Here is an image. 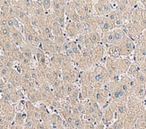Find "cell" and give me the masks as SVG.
I'll list each match as a JSON object with an SVG mask.
<instances>
[{"mask_svg":"<svg viewBox=\"0 0 146 129\" xmlns=\"http://www.w3.org/2000/svg\"><path fill=\"white\" fill-rule=\"evenodd\" d=\"M92 86L94 88H100L102 87L105 83L111 81V77L103 64H97L92 70Z\"/></svg>","mask_w":146,"mask_h":129,"instance_id":"cell-1","label":"cell"},{"mask_svg":"<svg viewBox=\"0 0 146 129\" xmlns=\"http://www.w3.org/2000/svg\"><path fill=\"white\" fill-rule=\"evenodd\" d=\"M113 10L112 1H95L93 5L94 15L97 16H108Z\"/></svg>","mask_w":146,"mask_h":129,"instance_id":"cell-2","label":"cell"},{"mask_svg":"<svg viewBox=\"0 0 146 129\" xmlns=\"http://www.w3.org/2000/svg\"><path fill=\"white\" fill-rule=\"evenodd\" d=\"M110 98V94L104 87L94 88L93 99L96 100V101L99 103V105L102 109H104L108 105H109Z\"/></svg>","mask_w":146,"mask_h":129,"instance_id":"cell-3","label":"cell"},{"mask_svg":"<svg viewBox=\"0 0 146 129\" xmlns=\"http://www.w3.org/2000/svg\"><path fill=\"white\" fill-rule=\"evenodd\" d=\"M118 47L121 53V57H130L135 50V42L126 37L125 40L118 45Z\"/></svg>","mask_w":146,"mask_h":129,"instance_id":"cell-4","label":"cell"},{"mask_svg":"<svg viewBox=\"0 0 146 129\" xmlns=\"http://www.w3.org/2000/svg\"><path fill=\"white\" fill-rule=\"evenodd\" d=\"M80 70L75 66L68 71L62 72V81L64 83H77L79 82Z\"/></svg>","mask_w":146,"mask_h":129,"instance_id":"cell-5","label":"cell"},{"mask_svg":"<svg viewBox=\"0 0 146 129\" xmlns=\"http://www.w3.org/2000/svg\"><path fill=\"white\" fill-rule=\"evenodd\" d=\"M114 121H115V105L113 102L110 101L109 105L103 109V118L101 123L105 126H109L112 125Z\"/></svg>","mask_w":146,"mask_h":129,"instance_id":"cell-6","label":"cell"},{"mask_svg":"<svg viewBox=\"0 0 146 129\" xmlns=\"http://www.w3.org/2000/svg\"><path fill=\"white\" fill-rule=\"evenodd\" d=\"M97 23L99 30L100 31L101 33L109 32L115 29L114 23L108 18V16H97Z\"/></svg>","mask_w":146,"mask_h":129,"instance_id":"cell-7","label":"cell"},{"mask_svg":"<svg viewBox=\"0 0 146 129\" xmlns=\"http://www.w3.org/2000/svg\"><path fill=\"white\" fill-rule=\"evenodd\" d=\"M132 62V59L130 57H119V59H116V64L120 76L126 74Z\"/></svg>","mask_w":146,"mask_h":129,"instance_id":"cell-8","label":"cell"},{"mask_svg":"<svg viewBox=\"0 0 146 129\" xmlns=\"http://www.w3.org/2000/svg\"><path fill=\"white\" fill-rule=\"evenodd\" d=\"M121 29L124 31L125 35L127 36L129 39H131L132 41H134L135 42L137 41V39L141 36V33L136 30V28L134 26V24L131 23V21L125 23L122 26Z\"/></svg>","mask_w":146,"mask_h":129,"instance_id":"cell-9","label":"cell"},{"mask_svg":"<svg viewBox=\"0 0 146 129\" xmlns=\"http://www.w3.org/2000/svg\"><path fill=\"white\" fill-rule=\"evenodd\" d=\"M92 56L97 64H102L103 60L107 57L106 47L101 43L97 45V46H94V48L92 49Z\"/></svg>","mask_w":146,"mask_h":129,"instance_id":"cell-10","label":"cell"},{"mask_svg":"<svg viewBox=\"0 0 146 129\" xmlns=\"http://www.w3.org/2000/svg\"><path fill=\"white\" fill-rule=\"evenodd\" d=\"M113 103H114V105H115V120L116 119H123L124 120V118H125V116L128 111L126 101L113 102Z\"/></svg>","mask_w":146,"mask_h":129,"instance_id":"cell-11","label":"cell"},{"mask_svg":"<svg viewBox=\"0 0 146 129\" xmlns=\"http://www.w3.org/2000/svg\"><path fill=\"white\" fill-rule=\"evenodd\" d=\"M65 34L68 40L75 41L76 38L79 36V31L76 27V23L74 22H66L65 27Z\"/></svg>","mask_w":146,"mask_h":129,"instance_id":"cell-12","label":"cell"},{"mask_svg":"<svg viewBox=\"0 0 146 129\" xmlns=\"http://www.w3.org/2000/svg\"><path fill=\"white\" fill-rule=\"evenodd\" d=\"M79 82L81 86H91L92 85V71H80Z\"/></svg>","mask_w":146,"mask_h":129,"instance_id":"cell-13","label":"cell"},{"mask_svg":"<svg viewBox=\"0 0 146 129\" xmlns=\"http://www.w3.org/2000/svg\"><path fill=\"white\" fill-rule=\"evenodd\" d=\"M75 41L79 45L81 49H92L94 48L92 43L90 41V40H89L88 34L79 35L77 38H76Z\"/></svg>","mask_w":146,"mask_h":129,"instance_id":"cell-14","label":"cell"},{"mask_svg":"<svg viewBox=\"0 0 146 129\" xmlns=\"http://www.w3.org/2000/svg\"><path fill=\"white\" fill-rule=\"evenodd\" d=\"M11 39L15 45L20 48L23 44H24V37L22 31L16 29L11 30Z\"/></svg>","mask_w":146,"mask_h":129,"instance_id":"cell-15","label":"cell"},{"mask_svg":"<svg viewBox=\"0 0 146 129\" xmlns=\"http://www.w3.org/2000/svg\"><path fill=\"white\" fill-rule=\"evenodd\" d=\"M66 1H60V0L52 1L51 12L55 15H66Z\"/></svg>","mask_w":146,"mask_h":129,"instance_id":"cell-16","label":"cell"},{"mask_svg":"<svg viewBox=\"0 0 146 129\" xmlns=\"http://www.w3.org/2000/svg\"><path fill=\"white\" fill-rule=\"evenodd\" d=\"M27 99L30 102L33 104H36V103H41V94L39 89H33L31 91L25 92Z\"/></svg>","mask_w":146,"mask_h":129,"instance_id":"cell-17","label":"cell"},{"mask_svg":"<svg viewBox=\"0 0 146 129\" xmlns=\"http://www.w3.org/2000/svg\"><path fill=\"white\" fill-rule=\"evenodd\" d=\"M112 32H113V45H117L118 46V45L120 43H122L125 40V38L127 37L121 28L114 29Z\"/></svg>","mask_w":146,"mask_h":129,"instance_id":"cell-18","label":"cell"},{"mask_svg":"<svg viewBox=\"0 0 146 129\" xmlns=\"http://www.w3.org/2000/svg\"><path fill=\"white\" fill-rule=\"evenodd\" d=\"M133 95L135 96L139 100L144 101L146 99V85H142L137 83L134 89V92H133Z\"/></svg>","mask_w":146,"mask_h":129,"instance_id":"cell-19","label":"cell"},{"mask_svg":"<svg viewBox=\"0 0 146 129\" xmlns=\"http://www.w3.org/2000/svg\"><path fill=\"white\" fill-rule=\"evenodd\" d=\"M20 50L22 51L23 54L24 55V57H26V59H31V60L34 59L35 48L30 46V45H28L26 43H24L20 47Z\"/></svg>","mask_w":146,"mask_h":129,"instance_id":"cell-20","label":"cell"},{"mask_svg":"<svg viewBox=\"0 0 146 129\" xmlns=\"http://www.w3.org/2000/svg\"><path fill=\"white\" fill-rule=\"evenodd\" d=\"M107 50V56L111 57V59H119L121 57V53H120V49L117 45H111L106 48Z\"/></svg>","mask_w":146,"mask_h":129,"instance_id":"cell-21","label":"cell"},{"mask_svg":"<svg viewBox=\"0 0 146 129\" xmlns=\"http://www.w3.org/2000/svg\"><path fill=\"white\" fill-rule=\"evenodd\" d=\"M88 37L93 46H97V45L101 43V32H100L99 31L90 32L88 34Z\"/></svg>","mask_w":146,"mask_h":129,"instance_id":"cell-22","label":"cell"},{"mask_svg":"<svg viewBox=\"0 0 146 129\" xmlns=\"http://www.w3.org/2000/svg\"><path fill=\"white\" fill-rule=\"evenodd\" d=\"M141 71V68L140 66H138V64H136L135 63L132 62L131 66L127 71V73H126V74H127L128 76L132 77V78H135V77L138 74V73Z\"/></svg>","mask_w":146,"mask_h":129,"instance_id":"cell-23","label":"cell"},{"mask_svg":"<svg viewBox=\"0 0 146 129\" xmlns=\"http://www.w3.org/2000/svg\"><path fill=\"white\" fill-rule=\"evenodd\" d=\"M26 118H27V115H26V113H25V111H23V112H16L14 121L17 124L24 126L25 125V121H26Z\"/></svg>","mask_w":146,"mask_h":129,"instance_id":"cell-24","label":"cell"},{"mask_svg":"<svg viewBox=\"0 0 146 129\" xmlns=\"http://www.w3.org/2000/svg\"><path fill=\"white\" fill-rule=\"evenodd\" d=\"M52 32H53L54 37L61 36V35L65 34V29H63L58 23H56L54 21L53 23H52Z\"/></svg>","mask_w":146,"mask_h":129,"instance_id":"cell-25","label":"cell"},{"mask_svg":"<svg viewBox=\"0 0 146 129\" xmlns=\"http://www.w3.org/2000/svg\"><path fill=\"white\" fill-rule=\"evenodd\" d=\"M12 6V1H7V0H5V1H0V11L3 13V15L5 17H6L7 15V12L9 8Z\"/></svg>","mask_w":146,"mask_h":129,"instance_id":"cell-26","label":"cell"},{"mask_svg":"<svg viewBox=\"0 0 146 129\" xmlns=\"http://www.w3.org/2000/svg\"><path fill=\"white\" fill-rule=\"evenodd\" d=\"M40 4L41 5V6L43 7V9L45 10V12L47 13H50L51 12V8H52V1L50 0H42V1H39Z\"/></svg>","mask_w":146,"mask_h":129,"instance_id":"cell-27","label":"cell"},{"mask_svg":"<svg viewBox=\"0 0 146 129\" xmlns=\"http://www.w3.org/2000/svg\"><path fill=\"white\" fill-rule=\"evenodd\" d=\"M93 5H94V1H85V13H86V15H94Z\"/></svg>","mask_w":146,"mask_h":129,"instance_id":"cell-28","label":"cell"},{"mask_svg":"<svg viewBox=\"0 0 146 129\" xmlns=\"http://www.w3.org/2000/svg\"><path fill=\"white\" fill-rule=\"evenodd\" d=\"M113 129H124V120L123 119H116L111 125Z\"/></svg>","mask_w":146,"mask_h":129,"instance_id":"cell-29","label":"cell"},{"mask_svg":"<svg viewBox=\"0 0 146 129\" xmlns=\"http://www.w3.org/2000/svg\"><path fill=\"white\" fill-rule=\"evenodd\" d=\"M94 129H106V126L102 123H98V124L95 125Z\"/></svg>","mask_w":146,"mask_h":129,"instance_id":"cell-30","label":"cell"},{"mask_svg":"<svg viewBox=\"0 0 146 129\" xmlns=\"http://www.w3.org/2000/svg\"><path fill=\"white\" fill-rule=\"evenodd\" d=\"M139 2H140V4H141V5L143 6V7L144 9H146V0H144V1H139Z\"/></svg>","mask_w":146,"mask_h":129,"instance_id":"cell-31","label":"cell"}]
</instances>
